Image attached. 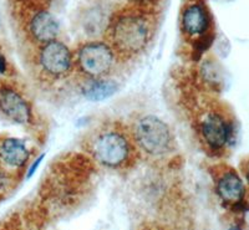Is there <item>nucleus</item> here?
Listing matches in <instances>:
<instances>
[{
  "mask_svg": "<svg viewBox=\"0 0 249 230\" xmlns=\"http://www.w3.org/2000/svg\"><path fill=\"white\" fill-rule=\"evenodd\" d=\"M155 34V17L146 6L133 5L113 15L106 30V43L119 60L133 59L146 50Z\"/></svg>",
  "mask_w": 249,
  "mask_h": 230,
  "instance_id": "f257e3e1",
  "label": "nucleus"
},
{
  "mask_svg": "<svg viewBox=\"0 0 249 230\" xmlns=\"http://www.w3.org/2000/svg\"><path fill=\"white\" fill-rule=\"evenodd\" d=\"M85 149L100 165L108 169H124L139 156L130 127L108 121L95 127L85 138Z\"/></svg>",
  "mask_w": 249,
  "mask_h": 230,
  "instance_id": "f03ea898",
  "label": "nucleus"
},
{
  "mask_svg": "<svg viewBox=\"0 0 249 230\" xmlns=\"http://www.w3.org/2000/svg\"><path fill=\"white\" fill-rule=\"evenodd\" d=\"M139 152L150 157H163L175 149L173 132L167 123L155 115L137 117L130 126Z\"/></svg>",
  "mask_w": 249,
  "mask_h": 230,
  "instance_id": "7ed1b4c3",
  "label": "nucleus"
},
{
  "mask_svg": "<svg viewBox=\"0 0 249 230\" xmlns=\"http://www.w3.org/2000/svg\"><path fill=\"white\" fill-rule=\"evenodd\" d=\"M77 74L86 79H110L119 57L106 41H89L77 49L74 56Z\"/></svg>",
  "mask_w": 249,
  "mask_h": 230,
  "instance_id": "20e7f679",
  "label": "nucleus"
},
{
  "mask_svg": "<svg viewBox=\"0 0 249 230\" xmlns=\"http://www.w3.org/2000/svg\"><path fill=\"white\" fill-rule=\"evenodd\" d=\"M36 66L43 81L50 83L59 82L74 71V55L65 44L59 40H53L39 49Z\"/></svg>",
  "mask_w": 249,
  "mask_h": 230,
  "instance_id": "39448f33",
  "label": "nucleus"
},
{
  "mask_svg": "<svg viewBox=\"0 0 249 230\" xmlns=\"http://www.w3.org/2000/svg\"><path fill=\"white\" fill-rule=\"evenodd\" d=\"M211 16L207 6L201 0H188L181 13V30L184 36L192 41L197 55H201L212 43L210 34Z\"/></svg>",
  "mask_w": 249,
  "mask_h": 230,
  "instance_id": "423d86ee",
  "label": "nucleus"
},
{
  "mask_svg": "<svg viewBox=\"0 0 249 230\" xmlns=\"http://www.w3.org/2000/svg\"><path fill=\"white\" fill-rule=\"evenodd\" d=\"M197 130L202 143L211 151L223 149L233 136L231 122L218 111L202 114L197 123Z\"/></svg>",
  "mask_w": 249,
  "mask_h": 230,
  "instance_id": "0eeeda50",
  "label": "nucleus"
},
{
  "mask_svg": "<svg viewBox=\"0 0 249 230\" xmlns=\"http://www.w3.org/2000/svg\"><path fill=\"white\" fill-rule=\"evenodd\" d=\"M0 114L20 126H29L34 121V111L30 101L13 83H0Z\"/></svg>",
  "mask_w": 249,
  "mask_h": 230,
  "instance_id": "6e6552de",
  "label": "nucleus"
},
{
  "mask_svg": "<svg viewBox=\"0 0 249 230\" xmlns=\"http://www.w3.org/2000/svg\"><path fill=\"white\" fill-rule=\"evenodd\" d=\"M30 151L23 139L0 137V164L9 169H20L28 163Z\"/></svg>",
  "mask_w": 249,
  "mask_h": 230,
  "instance_id": "1a4fd4ad",
  "label": "nucleus"
},
{
  "mask_svg": "<svg viewBox=\"0 0 249 230\" xmlns=\"http://www.w3.org/2000/svg\"><path fill=\"white\" fill-rule=\"evenodd\" d=\"M29 34L36 43L44 44L56 40L59 35V23L46 10H37L31 15L28 24Z\"/></svg>",
  "mask_w": 249,
  "mask_h": 230,
  "instance_id": "9d476101",
  "label": "nucleus"
},
{
  "mask_svg": "<svg viewBox=\"0 0 249 230\" xmlns=\"http://www.w3.org/2000/svg\"><path fill=\"white\" fill-rule=\"evenodd\" d=\"M217 194L224 204L239 205L246 194L243 181L233 171H226L218 177Z\"/></svg>",
  "mask_w": 249,
  "mask_h": 230,
  "instance_id": "9b49d317",
  "label": "nucleus"
},
{
  "mask_svg": "<svg viewBox=\"0 0 249 230\" xmlns=\"http://www.w3.org/2000/svg\"><path fill=\"white\" fill-rule=\"evenodd\" d=\"M77 87L82 96L93 102L104 101L117 91V83L111 79H86L79 76Z\"/></svg>",
  "mask_w": 249,
  "mask_h": 230,
  "instance_id": "f8f14e48",
  "label": "nucleus"
},
{
  "mask_svg": "<svg viewBox=\"0 0 249 230\" xmlns=\"http://www.w3.org/2000/svg\"><path fill=\"white\" fill-rule=\"evenodd\" d=\"M8 68H9L8 61H6L5 56H4V55L0 52V77L4 76V75H6V72H8Z\"/></svg>",
  "mask_w": 249,
  "mask_h": 230,
  "instance_id": "ddd939ff",
  "label": "nucleus"
},
{
  "mask_svg": "<svg viewBox=\"0 0 249 230\" xmlns=\"http://www.w3.org/2000/svg\"><path fill=\"white\" fill-rule=\"evenodd\" d=\"M41 161H43V156H40L39 158H37L36 161H35L34 164L31 165L30 169H29V172H28V178H30V177H33V174H34L35 172H36L37 167H39V164H40V163H41Z\"/></svg>",
  "mask_w": 249,
  "mask_h": 230,
  "instance_id": "4468645a",
  "label": "nucleus"
},
{
  "mask_svg": "<svg viewBox=\"0 0 249 230\" xmlns=\"http://www.w3.org/2000/svg\"><path fill=\"white\" fill-rule=\"evenodd\" d=\"M132 1L133 5H139V6H148L151 4L156 3V0H130Z\"/></svg>",
  "mask_w": 249,
  "mask_h": 230,
  "instance_id": "2eb2a0df",
  "label": "nucleus"
},
{
  "mask_svg": "<svg viewBox=\"0 0 249 230\" xmlns=\"http://www.w3.org/2000/svg\"><path fill=\"white\" fill-rule=\"evenodd\" d=\"M6 185H8V177H6V174L0 169V191H3Z\"/></svg>",
  "mask_w": 249,
  "mask_h": 230,
  "instance_id": "dca6fc26",
  "label": "nucleus"
},
{
  "mask_svg": "<svg viewBox=\"0 0 249 230\" xmlns=\"http://www.w3.org/2000/svg\"><path fill=\"white\" fill-rule=\"evenodd\" d=\"M246 177H247V181H248V183H249V164L246 169Z\"/></svg>",
  "mask_w": 249,
  "mask_h": 230,
  "instance_id": "f3484780",
  "label": "nucleus"
},
{
  "mask_svg": "<svg viewBox=\"0 0 249 230\" xmlns=\"http://www.w3.org/2000/svg\"><path fill=\"white\" fill-rule=\"evenodd\" d=\"M230 230H241V228H239V227H232V228H230Z\"/></svg>",
  "mask_w": 249,
  "mask_h": 230,
  "instance_id": "a211bd4d",
  "label": "nucleus"
}]
</instances>
